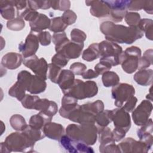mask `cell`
Masks as SVG:
<instances>
[{
    "label": "cell",
    "instance_id": "6da1fadb",
    "mask_svg": "<svg viewBox=\"0 0 153 153\" xmlns=\"http://www.w3.org/2000/svg\"><path fill=\"white\" fill-rule=\"evenodd\" d=\"M100 30L107 41L114 43L131 44L143 36V32L137 27L117 25L111 21L102 23Z\"/></svg>",
    "mask_w": 153,
    "mask_h": 153
},
{
    "label": "cell",
    "instance_id": "7a4b0ae2",
    "mask_svg": "<svg viewBox=\"0 0 153 153\" xmlns=\"http://www.w3.org/2000/svg\"><path fill=\"white\" fill-rule=\"evenodd\" d=\"M66 134L73 140L93 145L97 138V127L94 123L71 124L66 127Z\"/></svg>",
    "mask_w": 153,
    "mask_h": 153
},
{
    "label": "cell",
    "instance_id": "3957f363",
    "mask_svg": "<svg viewBox=\"0 0 153 153\" xmlns=\"http://www.w3.org/2000/svg\"><path fill=\"white\" fill-rule=\"evenodd\" d=\"M35 143L23 132H14L9 134L5 138L4 142L1 143L0 151L2 152H32Z\"/></svg>",
    "mask_w": 153,
    "mask_h": 153
},
{
    "label": "cell",
    "instance_id": "277c9868",
    "mask_svg": "<svg viewBox=\"0 0 153 153\" xmlns=\"http://www.w3.org/2000/svg\"><path fill=\"white\" fill-rule=\"evenodd\" d=\"M98 93L97 84L93 81H82L75 79L72 86L64 93V95L71 96L77 100L93 97Z\"/></svg>",
    "mask_w": 153,
    "mask_h": 153
},
{
    "label": "cell",
    "instance_id": "5b68a950",
    "mask_svg": "<svg viewBox=\"0 0 153 153\" xmlns=\"http://www.w3.org/2000/svg\"><path fill=\"white\" fill-rule=\"evenodd\" d=\"M99 44L100 52V61H104L110 63L112 66L120 64L119 57L123 49L117 43L107 40L103 41Z\"/></svg>",
    "mask_w": 153,
    "mask_h": 153
},
{
    "label": "cell",
    "instance_id": "8992f818",
    "mask_svg": "<svg viewBox=\"0 0 153 153\" xmlns=\"http://www.w3.org/2000/svg\"><path fill=\"white\" fill-rule=\"evenodd\" d=\"M141 50L136 46L128 47L121 53L119 61L125 72L131 74L137 69L139 59L141 57Z\"/></svg>",
    "mask_w": 153,
    "mask_h": 153
},
{
    "label": "cell",
    "instance_id": "52a82bcc",
    "mask_svg": "<svg viewBox=\"0 0 153 153\" xmlns=\"http://www.w3.org/2000/svg\"><path fill=\"white\" fill-rule=\"evenodd\" d=\"M134 94V88L132 85L127 83L118 84L111 90L112 98L114 99V104L118 108H121Z\"/></svg>",
    "mask_w": 153,
    "mask_h": 153
},
{
    "label": "cell",
    "instance_id": "ba28073f",
    "mask_svg": "<svg viewBox=\"0 0 153 153\" xmlns=\"http://www.w3.org/2000/svg\"><path fill=\"white\" fill-rule=\"evenodd\" d=\"M23 63L25 66L32 71L35 75L45 81L47 79L48 64L43 57L39 59L37 56L35 54L25 58Z\"/></svg>",
    "mask_w": 153,
    "mask_h": 153
},
{
    "label": "cell",
    "instance_id": "9c48e42d",
    "mask_svg": "<svg viewBox=\"0 0 153 153\" xmlns=\"http://www.w3.org/2000/svg\"><path fill=\"white\" fill-rule=\"evenodd\" d=\"M152 111V104L148 100H143L132 111L131 117L136 126H142L148 121Z\"/></svg>",
    "mask_w": 153,
    "mask_h": 153
},
{
    "label": "cell",
    "instance_id": "30bf717a",
    "mask_svg": "<svg viewBox=\"0 0 153 153\" xmlns=\"http://www.w3.org/2000/svg\"><path fill=\"white\" fill-rule=\"evenodd\" d=\"M83 48L84 43H76L68 39L62 44L55 47V50L56 53L62 54L70 60L78 58L81 54Z\"/></svg>",
    "mask_w": 153,
    "mask_h": 153
},
{
    "label": "cell",
    "instance_id": "8fae6325",
    "mask_svg": "<svg viewBox=\"0 0 153 153\" xmlns=\"http://www.w3.org/2000/svg\"><path fill=\"white\" fill-rule=\"evenodd\" d=\"M110 9L109 17L113 22H121L127 13V5L130 1H105Z\"/></svg>",
    "mask_w": 153,
    "mask_h": 153
},
{
    "label": "cell",
    "instance_id": "7c38bea8",
    "mask_svg": "<svg viewBox=\"0 0 153 153\" xmlns=\"http://www.w3.org/2000/svg\"><path fill=\"white\" fill-rule=\"evenodd\" d=\"M39 43L36 33L30 30L25 42H22L19 45V50L22 53L24 59L35 54L39 48Z\"/></svg>",
    "mask_w": 153,
    "mask_h": 153
},
{
    "label": "cell",
    "instance_id": "4fadbf2b",
    "mask_svg": "<svg viewBox=\"0 0 153 153\" xmlns=\"http://www.w3.org/2000/svg\"><path fill=\"white\" fill-rule=\"evenodd\" d=\"M121 152H147L151 148L145 142L127 137L118 145Z\"/></svg>",
    "mask_w": 153,
    "mask_h": 153
},
{
    "label": "cell",
    "instance_id": "5bb4252c",
    "mask_svg": "<svg viewBox=\"0 0 153 153\" xmlns=\"http://www.w3.org/2000/svg\"><path fill=\"white\" fill-rule=\"evenodd\" d=\"M112 121L115 128L124 130L127 132L131 127L130 116L127 111L122 108H118L112 110Z\"/></svg>",
    "mask_w": 153,
    "mask_h": 153
},
{
    "label": "cell",
    "instance_id": "9a60e30c",
    "mask_svg": "<svg viewBox=\"0 0 153 153\" xmlns=\"http://www.w3.org/2000/svg\"><path fill=\"white\" fill-rule=\"evenodd\" d=\"M68 119L80 124L95 123V115L85 111L79 105L70 113Z\"/></svg>",
    "mask_w": 153,
    "mask_h": 153
},
{
    "label": "cell",
    "instance_id": "2e32d148",
    "mask_svg": "<svg viewBox=\"0 0 153 153\" xmlns=\"http://www.w3.org/2000/svg\"><path fill=\"white\" fill-rule=\"evenodd\" d=\"M85 4L90 7V13L96 17H105L109 15L110 9L105 1H86Z\"/></svg>",
    "mask_w": 153,
    "mask_h": 153
},
{
    "label": "cell",
    "instance_id": "e0dca14e",
    "mask_svg": "<svg viewBox=\"0 0 153 153\" xmlns=\"http://www.w3.org/2000/svg\"><path fill=\"white\" fill-rule=\"evenodd\" d=\"M34 109L53 117L57 112L58 106L57 103L53 101L47 99H39L36 102Z\"/></svg>",
    "mask_w": 153,
    "mask_h": 153
},
{
    "label": "cell",
    "instance_id": "ac0fdd59",
    "mask_svg": "<svg viewBox=\"0 0 153 153\" xmlns=\"http://www.w3.org/2000/svg\"><path fill=\"white\" fill-rule=\"evenodd\" d=\"M23 56L19 53L10 52L5 54L1 59V66L5 68L13 70L18 68L23 62Z\"/></svg>",
    "mask_w": 153,
    "mask_h": 153
},
{
    "label": "cell",
    "instance_id": "d6986e66",
    "mask_svg": "<svg viewBox=\"0 0 153 153\" xmlns=\"http://www.w3.org/2000/svg\"><path fill=\"white\" fill-rule=\"evenodd\" d=\"M42 130L45 136L55 140H59L65 134V129L62 125L51 121L46 123Z\"/></svg>",
    "mask_w": 153,
    "mask_h": 153
},
{
    "label": "cell",
    "instance_id": "ffe728a7",
    "mask_svg": "<svg viewBox=\"0 0 153 153\" xmlns=\"http://www.w3.org/2000/svg\"><path fill=\"white\" fill-rule=\"evenodd\" d=\"M51 20L44 14L38 13L31 21L29 22V26L31 30L38 33L42 32L50 27Z\"/></svg>",
    "mask_w": 153,
    "mask_h": 153
},
{
    "label": "cell",
    "instance_id": "44dd1931",
    "mask_svg": "<svg viewBox=\"0 0 153 153\" xmlns=\"http://www.w3.org/2000/svg\"><path fill=\"white\" fill-rule=\"evenodd\" d=\"M152 131L153 123L151 118L149 119L148 122L137 131V135L140 140L145 142L150 148L152 147L153 143Z\"/></svg>",
    "mask_w": 153,
    "mask_h": 153
},
{
    "label": "cell",
    "instance_id": "7402d4cb",
    "mask_svg": "<svg viewBox=\"0 0 153 153\" xmlns=\"http://www.w3.org/2000/svg\"><path fill=\"white\" fill-rule=\"evenodd\" d=\"M75 79V75L72 71L67 69L62 70L57 80V84L63 94L72 86Z\"/></svg>",
    "mask_w": 153,
    "mask_h": 153
},
{
    "label": "cell",
    "instance_id": "603a6c76",
    "mask_svg": "<svg viewBox=\"0 0 153 153\" xmlns=\"http://www.w3.org/2000/svg\"><path fill=\"white\" fill-rule=\"evenodd\" d=\"M78 100L71 96L64 95L62 99V106L59 109L61 117L68 118L70 113L77 106Z\"/></svg>",
    "mask_w": 153,
    "mask_h": 153
},
{
    "label": "cell",
    "instance_id": "cb8c5ba5",
    "mask_svg": "<svg viewBox=\"0 0 153 153\" xmlns=\"http://www.w3.org/2000/svg\"><path fill=\"white\" fill-rule=\"evenodd\" d=\"M133 79L137 84L140 85H149L153 81V71L151 69L139 70L134 75Z\"/></svg>",
    "mask_w": 153,
    "mask_h": 153
},
{
    "label": "cell",
    "instance_id": "d4e9b609",
    "mask_svg": "<svg viewBox=\"0 0 153 153\" xmlns=\"http://www.w3.org/2000/svg\"><path fill=\"white\" fill-rule=\"evenodd\" d=\"M47 87V83L45 80L36 75H33L29 82L27 91L30 94H37L44 92Z\"/></svg>",
    "mask_w": 153,
    "mask_h": 153
},
{
    "label": "cell",
    "instance_id": "484cf974",
    "mask_svg": "<svg viewBox=\"0 0 153 153\" xmlns=\"http://www.w3.org/2000/svg\"><path fill=\"white\" fill-rule=\"evenodd\" d=\"M14 1H0V12L2 17L6 20H12L15 17Z\"/></svg>",
    "mask_w": 153,
    "mask_h": 153
},
{
    "label": "cell",
    "instance_id": "4316f807",
    "mask_svg": "<svg viewBox=\"0 0 153 153\" xmlns=\"http://www.w3.org/2000/svg\"><path fill=\"white\" fill-rule=\"evenodd\" d=\"M97 134H99L100 146L99 148L103 147L108 144L115 143L113 137L112 132L110 128L106 127H98Z\"/></svg>",
    "mask_w": 153,
    "mask_h": 153
},
{
    "label": "cell",
    "instance_id": "83f0119b",
    "mask_svg": "<svg viewBox=\"0 0 153 153\" xmlns=\"http://www.w3.org/2000/svg\"><path fill=\"white\" fill-rule=\"evenodd\" d=\"M51 120L52 117L39 112L38 114L33 115L30 118L29 124L34 128L42 130L45 124L50 122Z\"/></svg>",
    "mask_w": 153,
    "mask_h": 153
},
{
    "label": "cell",
    "instance_id": "f1b7e54d",
    "mask_svg": "<svg viewBox=\"0 0 153 153\" xmlns=\"http://www.w3.org/2000/svg\"><path fill=\"white\" fill-rule=\"evenodd\" d=\"M78 142L72 139L67 135H63L59 140L60 147L66 152L71 153L78 152L77 150Z\"/></svg>",
    "mask_w": 153,
    "mask_h": 153
},
{
    "label": "cell",
    "instance_id": "f546056e",
    "mask_svg": "<svg viewBox=\"0 0 153 153\" xmlns=\"http://www.w3.org/2000/svg\"><path fill=\"white\" fill-rule=\"evenodd\" d=\"M100 57V52L98 43H93L85 49L82 54V58L87 62L93 61Z\"/></svg>",
    "mask_w": 153,
    "mask_h": 153
},
{
    "label": "cell",
    "instance_id": "4dcf8cb0",
    "mask_svg": "<svg viewBox=\"0 0 153 153\" xmlns=\"http://www.w3.org/2000/svg\"><path fill=\"white\" fill-rule=\"evenodd\" d=\"M153 21L149 19H143L139 21L137 27L145 33L147 39L152 41L153 39Z\"/></svg>",
    "mask_w": 153,
    "mask_h": 153
},
{
    "label": "cell",
    "instance_id": "1f68e13d",
    "mask_svg": "<svg viewBox=\"0 0 153 153\" xmlns=\"http://www.w3.org/2000/svg\"><path fill=\"white\" fill-rule=\"evenodd\" d=\"M102 81L105 87H114L119 84L120 77L115 72L108 71L102 74Z\"/></svg>",
    "mask_w": 153,
    "mask_h": 153
},
{
    "label": "cell",
    "instance_id": "d6a6232c",
    "mask_svg": "<svg viewBox=\"0 0 153 153\" xmlns=\"http://www.w3.org/2000/svg\"><path fill=\"white\" fill-rule=\"evenodd\" d=\"M112 110H103L95 115V122L99 127H106L112 121Z\"/></svg>",
    "mask_w": 153,
    "mask_h": 153
},
{
    "label": "cell",
    "instance_id": "836d02e7",
    "mask_svg": "<svg viewBox=\"0 0 153 153\" xmlns=\"http://www.w3.org/2000/svg\"><path fill=\"white\" fill-rule=\"evenodd\" d=\"M26 91L25 87L19 81H17L8 90V94L11 97H16L19 101L21 102L26 96Z\"/></svg>",
    "mask_w": 153,
    "mask_h": 153
},
{
    "label": "cell",
    "instance_id": "e575fe53",
    "mask_svg": "<svg viewBox=\"0 0 153 153\" xmlns=\"http://www.w3.org/2000/svg\"><path fill=\"white\" fill-rule=\"evenodd\" d=\"M81 106L83 109L94 115L104 110V103L100 100H97L93 102H88L81 105Z\"/></svg>",
    "mask_w": 153,
    "mask_h": 153
},
{
    "label": "cell",
    "instance_id": "d590c367",
    "mask_svg": "<svg viewBox=\"0 0 153 153\" xmlns=\"http://www.w3.org/2000/svg\"><path fill=\"white\" fill-rule=\"evenodd\" d=\"M10 123L15 130L19 131H23L27 126L25 118L20 114L13 115L10 118Z\"/></svg>",
    "mask_w": 153,
    "mask_h": 153
},
{
    "label": "cell",
    "instance_id": "8d00e7d4",
    "mask_svg": "<svg viewBox=\"0 0 153 153\" xmlns=\"http://www.w3.org/2000/svg\"><path fill=\"white\" fill-rule=\"evenodd\" d=\"M22 132L25 133L34 142L41 140L45 137L43 130L34 128L29 124L27 126L26 128Z\"/></svg>",
    "mask_w": 153,
    "mask_h": 153
},
{
    "label": "cell",
    "instance_id": "74e56055",
    "mask_svg": "<svg viewBox=\"0 0 153 153\" xmlns=\"http://www.w3.org/2000/svg\"><path fill=\"white\" fill-rule=\"evenodd\" d=\"M152 49H148L145 51L142 57L139 59L138 68L139 70L146 69L152 64Z\"/></svg>",
    "mask_w": 153,
    "mask_h": 153
},
{
    "label": "cell",
    "instance_id": "f35d334b",
    "mask_svg": "<svg viewBox=\"0 0 153 153\" xmlns=\"http://www.w3.org/2000/svg\"><path fill=\"white\" fill-rule=\"evenodd\" d=\"M68 26L62 17H56L51 19L49 29L54 33H60L63 32Z\"/></svg>",
    "mask_w": 153,
    "mask_h": 153
},
{
    "label": "cell",
    "instance_id": "ab89813d",
    "mask_svg": "<svg viewBox=\"0 0 153 153\" xmlns=\"http://www.w3.org/2000/svg\"><path fill=\"white\" fill-rule=\"evenodd\" d=\"M62 71V68L55 65L53 63L48 64V75L49 79L53 83L57 84V80Z\"/></svg>",
    "mask_w": 153,
    "mask_h": 153
},
{
    "label": "cell",
    "instance_id": "60d3db41",
    "mask_svg": "<svg viewBox=\"0 0 153 153\" xmlns=\"http://www.w3.org/2000/svg\"><path fill=\"white\" fill-rule=\"evenodd\" d=\"M25 26L24 20L20 17H17L8 20L7 23V27L8 29L13 31H19L22 30Z\"/></svg>",
    "mask_w": 153,
    "mask_h": 153
},
{
    "label": "cell",
    "instance_id": "b9f144b4",
    "mask_svg": "<svg viewBox=\"0 0 153 153\" xmlns=\"http://www.w3.org/2000/svg\"><path fill=\"white\" fill-rule=\"evenodd\" d=\"M124 19L128 26L137 27L141 19L140 14L137 13L127 12L124 16Z\"/></svg>",
    "mask_w": 153,
    "mask_h": 153
},
{
    "label": "cell",
    "instance_id": "7bdbcfd3",
    "mask_svg": "<svg viewBox=\"0 0 153 153\" xmlns=\"http://www.w3.org/2000/svg\"><path fill=\"white\" fill-rule=\"evenodd\" d=\"M71 38L72 41L78 44H82L87 39V35L82 30L74 28L71 32Z\"/></svg>",
    "mask_w": 153,
    "mask_h": 153
},
{
    "label": "cell",
    "instance_id": "ee69618b",
    "mask_svg": "<svg viewBox=\"0 0 153 153\" xmlns=\"http://www.w3.org/2000/svg\"><path fill=\"white\" fill-rule=\"evenodd\" d=\"M40 98L37 96H32L30 94H26L25 97L21 101L23 107L28 109H34L36 102Z\"/></svg>",
    "mask_w": 153,
    "mask_h": 153
},
{
    "label": "cell",
    "instance_id": "f6af8a7d",
    "mask_svg": "<svg viewBox=\"0 0 153 153\" xmlns=\"http://www.w3.org/2000/svg\"><path fill=\"white\" fill-rule=\"evenodd\" d=\"M71 7V2L69 1H51V7L55 10L66 11Z\"/></svg>",
    "mask_w": 153,
    "mask_h": 153
},
{
    "label": "cell",
    "instance_id": "bcb514c9",
    "mask_svg": "<svg viewBox=\"0 0 153 153\" xmlns=\"http://www.w3.org/2000/svg\"><path fill=\"white\" fill-rule=\"evenodd\" d=\"M69 60L68 58L60 53H56L51 58V63L61 68L65 67L68 64Z\"/></svg>",
    "mask_w": 153,
    "mask_h": 153
},
{
    "label": "cell",
    "instance_id": "7dc6e473",
    "mask_svg": "<svg viewBox=\"0 0 153 153\" xmlns=\"http://www.w3.org/2000/svg\"><path fill=\"white\" fill-rule=\"evenodd\" d=\"M61 17L68 26L74 24L77 19L75 13L71 10L65 11Z\"/></svg>",
    "mask_w": 153,
    "mask_h": 153
},
{
    "label": "cell",
    "instance_id": "c3c4849f",
    "mask_svg": "<svg viewBox=\"0 0 153 153\" xmlns=\"http://www.w3.org/2000/svg\"><path fill=\"white\" fill-rule=\"evenodd\" d=\"M36 33V32H35ZM39 43L43 46H47L50 44L51 40V34L47 31H42L36 33Z\"/></svg>",
    "mask_w": 153,
    "mask_h": 153
},
{
    "label": "cell",
    "instance_id": "681fc988",
    "mask_svg": "<svg viewBox=\"0 0 153 153\" xmlns=\"http://www.w3.org/2000/svg\"><path fill=\"white\" fill-rule=\"evenodd\" d=\"M86 69V65L81 62H75L70 66V71L76 75H81Z\"/></svg>",
    "mask_w": 153,
    "mask_h": 153
},
{
    "label": "cell",
    "instance_id": "f907efd6",
    "mask_svg": "<svg viewBox=\"0 0 153 153\" xmlns=\"http://www.w3.org/2000/svg\"><path fill=\"white\" fill-rule=\"evenodd\" d=\"M112 68V65L104 61H100L99 63L96 64L94 66V71L99 74L102 75L105 72L109 71Z\"/></svg>",
    "mask_w": 153,
    "mask_h": 153
},
{
    "label": "cell",
    "instance_id": "816d5d0a",
    "mask_svg": "<svg viewBox=\"0 0 153 153\" xmlns=\"http://www.w3.org/2000/svg\"><path fill=\"white\" fill-rule=\"evenodd\" d=\"M68 38L65 32L60 33H54L52 36V41L55 47L58 46L64 42Z\"/></svg>",
    "mask_w": 153,
    "mask_h": 153
},
{
    "label": "cell",
    "instance_id": "f5cc1de1",
    "mask_svg": "<svg viewBox=\"0 0 153 153\" xmlns=\"http://www.w3.org/2000/svg\"><path fill=\"white\" fill-rule=\"evenodd\" d=\"M145 4V0L130 1L127 9L130 11H139L143 9Z\"/></svg>",
    "mask_w": 153,
    "mask_h": 153
},
{
    "label": "cell",
    "instance_id": "db71d44e",
    "mask_svg": "<svg viewBox=\"0 0 153 153\" xmlns=\"http://www.w3.org/2000/svg\"><path fill=\"white\" fill-rule=\"evenodd\" d=\"M99 151L102 153H109V152H121L118 145H115V143L108 144L103 147L99 148Z\"/></svg>",
    "mask_w": 153,
    "mask_h": 153
},
{
    "label": "cell",
    "instance_id": "11a10c76",
    "mask_svg": "<svg viewBox=\"0 0 153 153\" xmlns=\"http://www.w3.org/2000/svg\"><path fill=\"white\" fill-rule=\"evenodd\" d=\"M137 102V99L135 96L131 97L130 99H128L121 107L124 110L127 111V112H132L136 106V103Z\"/></svg>",
    "mask_w": 153,
    "mask_h": 153
},
{
    "label": "cell",
    "instance_id": "9f6ffc18",
    "mask_svg": "<svg viewBox=\"0 0 153 153\" xmlns=\"http://www.w3.org/2000/svg\"><path fill=\"white\" fill-rule=\"evenodd\" d=\"M112 134H113V137L115 140V142H119L121 139H123L126 134V131H125L124 130L120 129V128H114V129L112 131Z\"/></svg>",
    "mask_w": 153,
    "mask_h": 153
},
{
    "label": "cell",
    "instance_id": "6f0895ef",
    "mask_svg": "<svg viewBox=\"0 0 153 153\" xmlns=\"http://www.w3.org/2000/svg\"><path fill=\"white\" fill-rule=\"evenodd\" d=\"M27 1L14 0V6L17 10V16L23 12L27 7Z\"/></svg>",
    "mask_w": 153,
    "mask_h": 153
},
{
    "label": "cell",
    "instance_id": "680465c9",
    "mask_svg": "<svg viewBox=\"0 0 153 153\" xmlns=\"http://www.w3.org/2000/svg\"><path fill=\"white\" fill-rule=\"evenodd\" d=\"M36 10H47L51 7V1H34Z\"/></svg>",
    "mask_w": 153,
    "mask_h": 153
},
{
    "label": "cell",
    "instance_id": "91938a15",
    "mask_svg": "<svg viewBox=\"0 0 153 153\" xmlns=\"http://www.w3.org/2000/svg\"><path fill=\"white\" fill-rule=\"evenodd\" d=\"M82 76L84 79H92L97 78L99 75L91 69H89L87 71H85L82 75Z\"/></svg>",
    "mask_w": 153,
    "mask_h": 153
},
{
    "label": "cell",
    "instance_id": "94428289",
    "mask_svg": "<svg viewBox=\"0 0 153 153\" xmlns=\"http://www.w3.org/2000/svg\"><path fill=\"white\" fill-rule=\"evenodd\" d=\"M143 9L144 11L149 14L153 13V1L152 0H145V4Z\"/></svg>",
    "mask_w": 153,
    "mask_h": 153
},
{
    "label": "cell",
    "instance_id": "6125c7cd",
    "mask_svg": "<svg viewBox=\"0 0 153 153\" xmlns=\"http://www.w3.org/2000/svg\"><path fill=\"white\" fill-rule=\"evenodd\" d=\"M151 88H150V93L148 94H147L146 96V99H148V100L152 101V93H151Z\"/></svg>",
    "mask_w": 153,
    "mask_h": 153
}]
</instances>
